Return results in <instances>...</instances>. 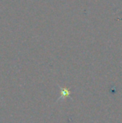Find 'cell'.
Returning <instances> with one entry per match:
<instances>
[{
	"instance_id": "1",
	"label": "cell",
	"mask_w": 122,
	"mask_h": 123,
	"mask_svg": "<svg viewBox=\"0 0 122 123\" xmlns=\"http://www.w3.org/2000/svg\"><path fill=\"white\" fill-rule=\"evenodd\" d=\"M70 95V91L66 88L61 90V99H64L63 97H66V96H69Z\"/></svg>"
}]
</instances>
